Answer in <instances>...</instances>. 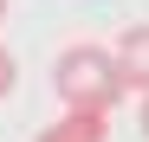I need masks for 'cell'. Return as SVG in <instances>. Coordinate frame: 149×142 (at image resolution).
Segmentation results:
<instances>
[{
    "label": "cell",
    "instance_id": "1",
    "mask_svg": "<svg viewBox=\"0 0 149 142\" xmlns=\"http://www.w3.org/2000/svg\"><path fill=\"white\" fill-rule=\"evenodd\" d=\"M52 90L65 110H117L123 103V78H117V58L104 45H65L52 58Z\"/></svg>",
    "mask_w": 149,
    "mask_h": 142
},
{
    "label": "cell",
    "instance_id": "2",
    "mask_svg": "<svg viewBox=\"0 0 149 142\" xmlns=\"http://www.w3.org/2000/svg\"><path fill=\"white\" fill-rule=\"evenodd\" d=\"M110 58H117L123 90H143L149 97V26H123V39L110 45Z\"/></svg>",
    "mask_w": 149,
    "mask_h": 142
},
{
    "label": "cell",
    "instance_id": "3",
    "mask_svg": "<svg viewBox=\"0 0 149 142\" xmlns=\"http://www.w3.org/2000/svg\"><path fill=\"white\" fill-rule=\"evenodd\" d=\"M110 136V116L104 110H65L52 129H39L33 142H104Z\"/></svg>",
    "mask_w": 149,
    "mask_h": 142
},
{
    "label": "cell",
    "instance_id": "4",
    "mask_svg": "<svg viewBox=\"0 0 149 142\" xmlns=\"http://www.w3.org/2000/svg\"><path fill=\"white\" fill-rule=\"evenodd\" d=\"M13 78H19V65H13V52H7V45H0V97L13 90Z\"/></svg>",
    "mask_w": 149,
    "mask_h": 142
},
{
    "label": "cell",
    "instance_id": "5",
    "mask_svg": "<svg viewBox=\"0 0 149 142\" xmlns=\"http://www.w3.org/2000/svg\"><path fill=\"white\" fill-rule=\"evenodd\" d=\"M143 136H149V97H143Z\"/></svg>",
    "mask_w": 149,
    "mask_h": 142
},
{
    "label": "cell",
    "instance_id": "6",
    "mask_svg": "<svg viewBox=\"0 0 149 142\" xmlns=\"http://www.w3.org/2000/svg\"><path fill=\"white\" fill-rule=\"evenodd\" d=\"M0 19H7V0H0Z\"/></svg>",
    "mask_w": 149,
    "mask_h": 142
}]
</instances>
